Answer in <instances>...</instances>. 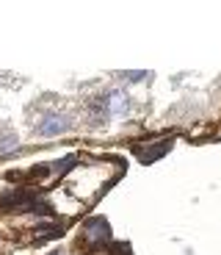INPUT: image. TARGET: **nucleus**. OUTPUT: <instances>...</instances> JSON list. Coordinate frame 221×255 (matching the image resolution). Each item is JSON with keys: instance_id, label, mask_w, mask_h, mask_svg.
<instances>
[{"instance_id": "nucleus-1", "label": "nucleus", "mask_w": 221, "mask_h": 255, "mask_svg": "<svg viewBox=\"0 0 221 255\" xmlns=\"http://www.w3.org/2000/svg\"><path fill=\"white\" fill-rule=\"evenodd\" d=\"M33 203H36V191H8V194H3L0 197V205L6 211H33Z\"/></svg>"}, {"instance_id": "nucleus-2", "label": "nucleus", "mask_w": 221, "mask_h": 255, "mask_svg": "<svg viewBox=\"0 0 221 255\" xmlns=\"http://www.w3.org/2000/svg\"><path fill=\"white\" fill-rule=\"evenodd\" d=\"M70 128V122H67V117H61V114H53V117H47V120L39 125V133L42 136H56V133H64Z\"/></svg>"}, {"instance_id": "nucleus-3", "label": "nucleus", "mask_w": 221, "mask_h": 255, "mask_svg": "<svg viewBox=\"0 0 221 255\" xmlns=\"http://www.w3.org/2000/svg\"><path fill=\"white\" fill-rule=\"evenodd\" d=\"M169 147H171V141L166 139L163 144H158V147H149V150H144V147H136V155H139L144 164H152V161H158L160 155H166L169 153Z\"/></svg>"}, {"instance_id": "nucleus-4", "label": "nucleus", "mask_w": 221, "mask_h": 255, "mask_svg": "<svg viewBox=\"0 0 221 255\" xmlns=\"http://www.w3.org/2000/svg\"><path fill=\"white\" fill-rule=\"evenodd\" d=\"M86 233L88 239H94V242H102V239H111V228H108V222L102 217L91 219V222L86 225Z\"/></svg>"}, {"instance_id": "nucleus-5", "label": "nucleus", "mask_w": 221, "mask_h": 255, "mask_svg": "<svg viewBox=\"0 0 221 255\" xmlns=\"http://www.w3.org/2000/svg\"><path fill=\"white\" fill-rule=\"evenodd\" d=\"M125 109H127V97L122 95V92H111V95H108V111H111V114H122Z\"/></svg>"}, {"instance_id": "nucleus-6", "label": "nucleus", "mask_w": 221, "mask_h": 255, "mask_svg": "<svg viewBox=\"0 0 221 255\" xmlns=\"http://www.w3.org/2000/svg\"><path fill=\"white\" fill-rule=\"evenodd\" d=\"M72 164H75V158L70 155V158H61V161H58V164H56V169H61V172H64V169H70Z\"/></svg>"}, {"instance_id": "nucleus-7", "label": "nucleus", "mask_w": 221, "mask_h": 255, "mask_svg": "<svg viewBox=\"0 0 221 255\" xmlns=\"http://www.w3.org/2000/svg\"><path fill=\"white\" fill-rule=\"evenodd\" d=\"M127 81H144V72H127Z\"/></svg>"}, {"instance_id": "nucleus-8", "label": "nucleus", "mask_w": 221, "mask_h": 255, "mask_svg": "<svg viewBox=\"0 0 221 255\" xmlns=\"http://www.w3.org/2000/svg\"><path fill=\"white\" fill-rule=\"evenodd\" d=\"M50 255H64V253H50Z\"/></svg>"}]
</instances>
